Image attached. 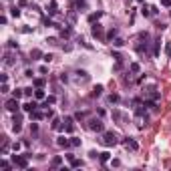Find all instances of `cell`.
<instances>
[{
  "instance_id": "1",
  "label": "cell",
  "mask_w": 171,
  "mask_h": 171,
  "mask_svg": "<svg viewBox=\"0 0 171 171\" xmlns=\"http://www.w3.org/2000/svg\"><path fill=\"white\" fill-rule=\"evenodd\" d=\"M101 143L105 145V147H115V145L119 143V137H117V133H113V131H105Z\"/></svg>"
},
{
  "instance_id": "2",
  "label": "cell",
  "mask_w": 171,
  "mask_h": 171,
  "mask_svg": "<svg viewBox=\"0 0 171 171\" xmlns=\"http://www.w3.org/2000/svg\"><path fill=\"white\" fill-rule=\"evenodd\" d=\"M12 163H14V167H18V169H26V167H28V155H14V157H12Z\"/></svg>"
},
{
  "instance_id": "3",
  "label": "cell",
  "mask_w": 171,
  "mask_h": 171,
  "mask_svg": "<svg viewBox=\"0 0 171 171\" xmlns=\"http://www.w3.org/2000/svg\"><path fill=\"white\" fill-rule=\"evenodd\" d=\"M89 129H91V131H97V133H103V131H105V123H103L101 119L93 117V119H89Z\"/></svg>"
},
{
  "instance_id": "4",
  "label": "cell",
  "mask_w": 171,
  "mask_h": 171,
  "mask_svg": "<svg viewBox=\"0 0 171 171\" xmlns=\"http://www.w3.org/2000/svg\"><path fill=\"white\" fill-rule=\"evenodd\" d=\"M89 73L87 70H75V77H73V80L75 83H80V85H85V83H89Z\"/></svg>"
},
{
  "instance_id": "5",
  "label": "cell",
  "mask_w": 171,
  "mask_h": 171,
  "mask_svg": "<svg viewBox=\"0 0 171 171\" xmlns=\"http://www.w3.org/2000/svg\"><path fill=\"white\" fill-rule=\"evenodd\" d=\"M4 107H6L10 113H18V107H20V105H18V99H16V97H12V99H8V101L4 103Z\"/></svg>"
},
{
  "instance_id": "6",
  "label": "cell",
  "mask_w": 171,
  "mask_h": 171,
  "mask_svg": "<svg viewBox=\"0 0 171 171\" xmlns=\"http://www.w3.org/2000/svg\"><path fill=\"white\" fill-rule=\"evenodd\" d=\"M123 145H125L127 151H137V149H139V143H137L133 137H127V139H123Z\"/></svg>"
},
{
  "instance_id": "7",
  "label": "cell",
  "mask_w": 171,
  "mask_h": 171,
  "mask_svg": "<svg viewBox=\"0 0 171 171\" xmlns=\"http://www.w3.org/2000/svg\"><path fill=\"white\" fill-rule=\"evenodd\" d=\"M12 123H14V125H12V131H14V133H20V131H22V117H20L18 113L14 115Z\"/></svg>"
},
{
  "instance_id": "8",
  "label": "cell",
  "mask_w": 171,
  "mask_h": 171,
  "mask_svg": "<svg viewBox=\"0 0 171 171\" xmlns=\"http://www.w3.org/2000/svg\"><path fill=\"white\" fill-rule=\"evenodd\" d=\"M73 121H75V117H65V121H63V123H65L63 129H65L67 133H73V131H75V123H73Z\"/></svg>"
},
{
  "instance_id": "9",
  "label": "cell",
  "mask_w": 171,
  "mask_h": 171,
  "mask_svg": "<svg viewBox=\"0 0 171 171\" xmlns=\"http://www.w3.org/2000/svg\"><path fill=\"white\" fill-rule=\"evenodd\" d=\"M46 12H48V16H57V14H58V4H57V0H50V2H48Z\"/></svg>"
},
{
  "instance_id": "10",
  "label": "cell",
  "mask_w": 171,
  "mask_h": 171,
  "mask_svg": "<svg viewBox=\"0 0 171 171\" xmlns=\"http://www.w3.org/2000/svg\"><path fill=\"white\" fill-rule=\"evenodd\" d=\"M57 145H58V147H63V149L73 147V145H70V139H68V137H65V135H60V137L57 139Z\"/></svg>"
},
{
  "instance_id": "11",
  "label": "cell",
  "mask_w": 171,
  "mask_h": 171,
  "mask_svg": "<svg viewBox=\"0 0 171 171\" xmlns=\"http://www.w3.org/2000/svg\"><path fill=\"white\" fill-rule=\"evenodd\" d=\"M30 119H32V121H40V119H46V113L38 111V109H34L32 113H30Z\"/></svg>"
},
{
  "instance_id": "12",
  "label": "cell",
  "mask_w": 171,
  "mask_h": 171,
  "mask_svg": "<svg viewBox=\"0 0 171 171\" xmlns=\"http://www.w3.org/2000/svg\"><path fill=\"white\" fill-rule=\"evenodd\" d=\"M22 109L26 111V113H32L34 109H38V103H36V101H28L26 105H22Z\"/></svg>"
},
{
  "instance_id": "13",
  "label": "cell",
  "mask_w": 171,
  "mask_h": 171,
  "mask_svg": "<svg viewBox=\"0 0 171 171\" xmlns=\"http://www.w3.org/2000/svg\"><path fill=\"white\" fill-rule=\"evenodd\" d=\"M91 32H93V36H95V38H97V36H99V38H103V26H101V24H93Z\"/></svg>"
},
{
  "instance_id": "14",
  "label": "cell",
  "mask_w": 171,
  "mask_h": 171,
  "mask_svg": "<svg viewBox=\"0 0 171 171\" xmlns=\"http://www.w3.org/2000/svg\"><path fill=\"white\" fill-rule=\"evenodd\" d=\"M12 65H16V60H14V57L10 52H6L4 55V67H12Z\"/></svg>"
},
{
  "instance_id": "15",
  "label": "cell",
  "mask_w": 171,
  "mask_h": 171,
  "mask_svg": "<svg viewBox=\"0 0 171 171\" xmlns=\"http://www.w3.org/2000/svg\"><path fill=\"white\" fill-rule=\"evenodd\" d=\"M73 6L75 8H83V10H87V0H73Z\"/></svg>"
},
{
  "instance_id": "16",
  "label": "cell",
  "mask_w": 171,
  "mask_h": 171,
  "mask_svg": "<svg viewBox=\"0 0 171 171\" xmlns=\"http://www.w3.org/2000/svg\"><path fill=\"white\" fill-rule=\"evenodd\" d=\"M129 73H133V75H139V73H141V67H139V63H131V65H129Z\"/></svg>"
},
{
  "instance_id": "17",
  "label": "cell",
  "mask_w": 171,
  "mask_h": 171,
  "mask_svg": "<svg viewBox=\"0 0 171 171\" xmlns=\"http://www.w3.org/2000/svg\"><path fill=\"white\" fill-rule=\"evenodd\" d=\"M67 159L70 161V167H83V163H80V159H75L73 155H67Z\"/></svg>"
},
{
  "instance_id": "18",
  "label": "cell",
  "mask_w": 171,
  "mask_h": 171,
  "mask_svg": "<svg viewBox=\"0 0 171 171\" xmlns=\"http://www.w3.org/2000/svg\"><path fill=\"white\" fill-rule=\"evenodd\" d=\"M111 117H113L115 121H123V119H125V115L121 113V111H119V109H115L113 113H111Z\"/></svg>"
},
{
  "instance_id": "19",
  "label": "cell",
  "mask_w": 171,
  "mask_h": 171,
  "mask_svg": "<svg viewBox=\"0 0 171 171\" xmlns=\"http://www.w3.org/2000/svg\"><path fill=\"white\" fill-rule=\"evenodd\" d=\"M159 42H161V38L153 40V57H159Z\"/></svg>"
},
{
  "instance_id": "20",
  "label": "cell",
  "mask_w": 171,
  "mask_h": 171,
  "mask_svg": "<svg viewBox=\"0 0 171 171\" xmlns=\"http://www.w3.org/2000/svg\"><path fill=\"white\" fill-rule=\"evenodd\" d=\"M117 32H119L117 28H111V30L107 32V36H105V40H113V38H117Z\"/></svg>"
},
{
  "instance_id": "21",
  "label": "cell",
  "mask_w": 171,
  "mask_h": 171,
  "mask_svg": "<svg viewBox=\"0 0 171 171\" xmlns=\"http://www.w3.org/2000/svg\"><path fill=\"white\" fill-rule=\"evenodd\" d=\"M141 14H143V16H153V14H151V6L143 4V6H141Z\"/></svg>"
},
{
  "instance_id": "22",
  "label": "cell",
  "mask_w": 171,
  "mask_h": 171,
  "mask_svg": "<svg viewBox=\"0 0 171 171\" xmlns=\"http://www.w3.org/2000/svg\"><path fill=\"white\" fill-rule=\"evenodd\" d=\"M34 99H36V101H42V99H45V91H42V89H36V91H34Z\"/></svg>"
},
{
  "instance_id": "23",
  "label": "cell",
  "mask_w": 171,
  "mask_h": 171,
  "mask_svg": "<svg viewBox=\"0 0 171 171\" xmlns=\"http://www.w3.org/2000/svg\"><path fill=\"white\" fill-rule=\"evenodd\" d=\"M0 167H2L4 171H10V169H12V165H10V163H8L6 159H2V161H0Z\"/></svg>"
},
{
  "instance_id": "24",
  "label": "cell",
  "mask_w": 171,
  "mask_h": 171,
  "mask_svg": "<svg viewBox=\"0 0 171 171\" xmlns=\"http://www.w3.org/2000/svg\"><path fill=\"white\" fill-rule=\"evenodd\" d=\"M55 101H57V97H55V95H50V97H48V99H46V101H45V105H42V107H45V109H46L48 105H55Z\"/></svg>"
},
{
  "instance_id": "25",
  "label": "cell",
  "mask_w": 171,
  "mask_h": 171,
  "mask_svg": "<svg viewBox=\"0 0 171 171\" xmlns=\"http://www.w3.org/2000/svg\"><path fill=\"white\" fill-rule=\"evenodd\" d=\"M99 159H101V163H107V161L111 159V155H109V153L105 151V153H99Z\"/></svg>"
},
{
  "instance_id": "26",
  "label": "cell",
  "mask_w": 171,
  "mask_h": 171,
  "mask_svg": "<svg viewBox=\"0 0 171 171\" xmlns=\"http://www.w3.org/2000/svg\"><path fill=\"white\" fill-rule=\"evenodd\" d=\"M113 45H115V46H119V48H121V46H125V40L117 36V38H113Z\"/></svg>"
},
{
  "instance_id": "27",
  "label": "cell",
  "mask_w": 171,
  "mask_h": 171,
  "mask_svg": "<svg viewBox=\"0 0 171 171\" xmlns=\"http://www.w3.org/2000/svg\"><path fill=\"white\" fill-rule=\"evenodd\" d=\"M70 145L73 147H80V139L79 137H70Z\"/></svg>"
},
{
  "instance_id": "28",
  "label": "cell",
  "mask_w": 171,
  "mask_h": 171,
  "mask_svg": "<svg viewBox=\"0 0 171 171\" xmlns=\"http://www.w3.org/2000/svg\"><path fill=\"white\" fill-rule=\"evenodd\" d=\"M34 87L36 89H42L45 87V79H34Z\"/></svg>"
},
{
  "instance_id": "29",
  "label": "cell",
  "mask_w": 171,
  "mask_h": 171,
  "mask_svg": "<svg viewBox=\"0 0 171 171\" xmlns=\"http://www.w3.org/2000/svg\"><path fill=\"white\" fill-rule=\"evenodd\" d=\"M101 16H103V12H95V14H91V16H89V20H91V22H95V20H99Z\"/></svg>"
},
{
  "instance_id": "30",
  "label": "cell",
  "mask_w": 171,
  "mask_h": 171,
  "mask_svg": "<svg viewBox=\"0 0 171 171\" xmlns=\"http://www.w3.org/2000/svg\"><path fill=\"white\" fill-rule=\"evenodd\" d=\"M10 14L18 18V16H20V8H18V6H12V8H10Z\"/></svg>"
},
{
  "instance_id": "31",
  "label": "cell",
  "mask_w": 171,
  "mask_h": 171,
  "mask_svg": "<svg viewBox=\"0 0 171 171\" xmlns=\"http://www.w3.org/2000/svg\"><path fill=\"white\" fill-rule=\"evenodd\" d=\"M24 95V89H14V93H12V97H16V99H20Z\"/></svg>"
},
{
  "instance_id": "32",
  "label": "cell",
  "mask_w": 171,
  "mask_h": 171,
  "mask_svg": "<svg viewBox=\"0 0 171 171\" xmlns=\"http://www.w3.org/2000/svg\"><path fill=\"white\" fill-rule=\"evenodd\" d=\"M99 95H103V85H97V87H95V93H93V97H99Z\"/></svg>"
},
{
  "instance_id": "33",
  "label": "cell",
  "mask_w": 171,
  "mask_h": 171,
  "mask_svg": "<svg viewBox=\"0 0 171 171\" xmlns=\"http://www.w3.org/2000/svg\"><path fill=\"white\" fill-rule=\"evenodd\" d=\"M107 101H109V103H119L121 99H119V95H109V97H107Z\"/></svg>"
},
{
  "instance_id": "34",
  "label": "cell",
  "mask_w": 171,
  "mask_h": 171,
  "mask_svg": "<svg viewBox=\"0 0 171 171\" xmlns=\"http://www.w3.org/2000/svg\"><path fill=\"white\" fill-rule=\"evenodd\" d=\"M70 34H73L70 26H68V28H63V30H60V36H65V38H67V36H70Z\"/></svg>"
},
{
  "instance_id": "35",
  "label": "cell",
  "mask_w": 171,
  "mask_h": 171,
  "mask_svg": "<svg viewBox=\"0 0 171 171\" xmlns=\"http://www.w3.org/2000/svg\"><path fill=\"white\" fill-rule=\"evenodd\" d=\"M60 163H63V157H55V159L50 161V165H52V167H58Z\"/></svg>"
},
{
  "instance_id": "36",
  "label": "cell",
  "mask_w": 171,
  "mask_h": 171,
  "mask_svg": "<svg viewBox=\"0 0 171 171\" xmlns=\"http://www.w3.org/2000/svg\"><path fill=\"white\" fill-rule=\"evenodd\" d=\"M30 57H34V58H40V57H45V55H42L40 50H36V48H34L32 52H30Z\"/></svg>"
},
{
  "instance_id": "37",
  "label": "cell",
  "mask_w": 171,
  "mask_h": 171,
  "mask_svg": "<svg viewBox=\"0 0 171 171\" xmlns=\"http://www.w3.org/2000/svg\"><path fill=\"white\" fill-rule=\"evenodd\" d=\"M52 129H60V121L55 119V117H52Z\"/></svg>"
},
{
  "instance_id": "38",
  "label": "cell",
  "mask_w": 171,
  "mask_h": 171,
  "mask_svg": "<svg viewBox=\"0 0 171 171\" xmlns=\"http://www.w3.org/2000/svg\"><path fill=\"white\" fill-rule=\"evenodd\" d=\"M30 133H32V135H38V125H36V123H32V127H30Z\"/></svg>"
},
{
  "instance_id": "39",
  "label": "cell",
  "mask_w": 171,
  "mask_h": 171,
  "mask_svg": "<svg viewBox=\"0 0 171 171\" xmlns=\"http://www.w3.org/2000/svg\"><path fill=\"white\" fill-rule=\"evenodd\" d=\"M75 119H87V113H75Z\"/></svg>"
},
{
  "instance_id": "40",
  "label": "cell",
  "mask_w": 171,
  "mask_h": 171,
  "mask_svg": "<svg viewBox=\"0 0 171 171\" xmlns=\"http://www.w3.org/2000/svg\"><path fill=\"white\" fill-rule=\"evenodd\" d=\"M20 147H22V143H14V145H12V151L16 153V151H20Z\"/></svg>"
},
{
  "instance_id": "41",
  "label": "cell",
  "mask_w": 171,
  "mask_h": 171,
  "mask_svg": "<svg viewBox=\"0 0 171 171\" xmlns=\"http://www.w3.org/2000/svg\"><path fill=\"white\" fill-rule=\"evenodd\" d=\"M8 48H18V42H14V40H8Z\"/></svg>"
},
{
  "instance_id": "42",
  "label": "cell",
  "mask_w": 171,
  "mask_h": 171,
  "mask_svg": "<svg viewBox=\"0 0 171 171\" xmlns=\"http://www.w3.org/2000/svg\"><path fill=\"white\" fill-rule=\"evenodd\" d=\"M151 14L157 16V14H159V8H157V6H151Z\"/></svg>"
},
{
  "instance_id": "43",
  "label": "cell",
  "mask_w": 171,
  "mask_h": 171,
  "mask_svg": "<svg viewBox=\"0 0 171 171\" xmlns=\"http://www.w3.org/2000/svg\"><path fill=\"white\" fill-rule=\"evenodd\" d=\"M0 80H2V83H8V75H6V73H2V75H0Z\"/></svg>"
},
{
  "instance_id": "44",
  "label": "cell",
  "mask_w": 171,
  "mask_h": 171,
  "mask_svg": "<svg viewBox=\"0 0 171 171\" xmlns=\"http://www.w3.org/2000/svg\"><path fill=\"white\" fill-rule=\"evenodd\" d=\"M42 60H45V63H50V60H52V55H45Z\"/></svg>"
},
{
  "instance_id": "45",
  "label": "cell",
  "mask_w": 171,
  "mask_h": 171,
  "mask_svg": "<svg viewBox=\"0 0 171 171\" xmlns=\"http://www.w3.org/2000/svg\"><path fill=\"white\" fill-rule=\"evenodd\" d=\"M165 55H171V42L165 45Z\"/></svg>"
},
{
  "instance_id": "46",
  "label": "cell",
  "mask_w": 171,
  "mask_h": 171,
  "mask_svg": "<svg viewBox=\"0 0 171 171\" xmlns=\"http://www.w3.org/2000/svg\"><path fill=\"white\" fill-rule=\"evenodd\" d=\"M0 93H4V95L8 93V85H6V83H2V91H0Z\"/></svg>"
},
{
  "instance_id": "47",
  "label": "cell",
  "mask_w": 171,
  "mask_h": 171,
  "mask_svg": "<svg viewBox=\"0 0 171 171\" xmlns=\"http://www.w3.org/2000/svg\"><path fill=\"white\" fill-rule=\"evenodd\" d=\"M24 97H32V89H24Z\"/></svg>"
},
{
  "instance_id": "48",
  "label": "cell",
  "mask_w": 171,
  "mask_h": 171,
  "mask_svg": "<svg viewBox=\"0 0 171 171\" xmlns=\"http://www.w3.org/2000/svg\"><path fill=\"white\" fill-rule=\"evenodd\" d=\"M89 157H91V159H97V157H99V153H97V151H91V153H89Z\"/></svg>"
},
{
  "instance_id": "49",
  "label": "cell",
  "mask_w": 171,
  "mask_h": 171,
  "mask_svg": "<svg viewBox=\"0 0 171 171\" xmlns=\"http://www.w3.org/2000/svg\"><path fill=\"white\" fill-rule=\"evenodd\" d=\"M161 4L163 6H171V0H161Z\"/></svg>"
},
{
  "instance_id": "50",
  "label": "cell",
  "mask_w": 171,
  "mask_h": 171,
  "mask_svg": "<svg viewBox=\"0 0 171 171\" xmlns=\"http://www.w3.org/2000/svg\"><path fill=\"white\" fill-rule=\"evenodd\" d=\"M137 2H143V0H137Z\"/></svg>"
}]
</instances>
